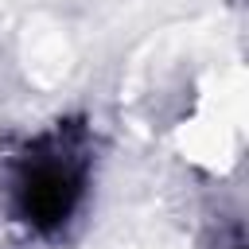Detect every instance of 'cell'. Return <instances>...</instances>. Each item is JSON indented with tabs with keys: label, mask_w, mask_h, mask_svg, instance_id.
<instances>
[{
	"label": "cell",
	"mask_w": 249,
	"mask_h": 249,
	"mask_svg": "<svg viewBox=\"0 0 249 249\" xmlns=\"http://www.w3.org/2000/svg\"><path fill=\"white\" fill-rule=\"evenodd\" d=\"M230 249H245V241H241V230H233V245Z\"/></svg>",
	"instance_id": "cell-2"
},
{
	"label": "cell",
	"mask_w": 249,
	"mask_h": 249,
	"mask_svg": "<svg viewBox=\"0 0 249 249\" xmlns=\"http://www.w3.org/2000/svg\"><path fill=\"white\" fill-rule=\"evenodd\" d=\"M89 128L82 121H58L35 136L12 163V214L35 237H58L70 230L89 187Z\"/></svg>",
	"instance_id": "cell-1"
}]
</instances>
